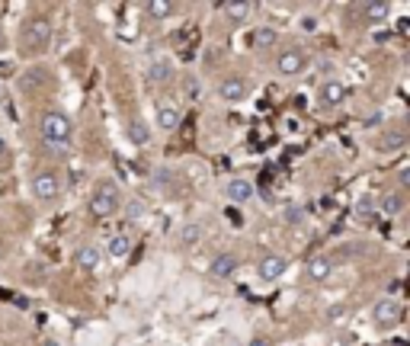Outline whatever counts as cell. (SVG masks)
<instances>
[{
    "instance_id": "cell-1",
    "label": "cell",
    "mask_w": 410,
    "mask_h": 346,
    "mask_svg": "<svg viewBox=\"0 0 410 346\" xmlns=\"http://www.w3.org/2000/svg\"><path fill=\"white\" fill-rule=\"evenodd\" d=\"M52 32H55V26H52L49 16H32V20H26L20 29L23 55H39V52H45L52 42Z\"/></svg>"
},
{
    "instance_id": "cell-2",
    "label": "cell",
    "mask_w": 410,
    "mask_h": 346,
    "mask_svg": "<svg viewBox=\"0 0 410 346\" xmlns=\"http://www.w3.org/2000/svg\"><path fill=\"white\" fill-rule=\"evenodd\" d=\"M39 135H42L45 148H68L74 125H71V119L64 112H45L42 122H39Z\"/></svg>"
},
{
    "instance_id": "cell-3",
    "label": "cell",
    "mask_w": 410,
    "mask_h": 346,
    "mask_svg": "<svg viewBox=\"0 0 410 346\" xmlns=\"http://www.w3.org/2000/svg\"><path fill=\"white\" fill-rule=\"evenodd\" d=\"M119 208H122V196H119L116 183H109V180L97 183V189L90 196V212L97 218H112V215H119Z\"/></svg>"
},
{
    "instance_id": "cell-4",
    "label": "cell",
    "mask_w": 410,
    "mask_h": 346,
    "mask_svg": "<svg viewBox=\"0 0 410 346\" xmlns=\"http://www.w3.org/2000/svg\"><path fill=\"white\" fill-rule=\"evenodd\" d=\"M401 318H404V305L391 295L378 298L375 305H372V321H375L378 327H394V324H401Z\"/></svg>"
},
{
    "instance_id": "cell-5",
    "label": "cell",
    "mask_w": 410,
    "mask_h": 346,
    "mask_svg": "<svg viewBox=\"0 0 410 346\" xmlns=\"http://www.w3.org/2000/svg\"><path fill=\"white\" fill-rule=\"evenodd\" d=\"M32 193H35V199H39V202H55L58 196H61V177H58L55 170L35 173Z\"/></svg>"
},
{
    "instance_id": "cell-6",
    "label": "cell",
    "mask_w": 410,
    "mask_h": 346,
    "mask_svg": "<svg viewBox=\"0 0 410 346\" xmlns=\"http://www.w3.org/2000/svg\"><path fill=\"white\" fill-rule=\"evenodd\" d=\"M215 90H218V100H224V103H243L251 87H247V80H243L241 74H228L218 80Z\"/></svg>"
},
{
    "instance_id": "cell-7",
    "label": "cell",
    "mask_w": 410,
    "mask_h": 346,
    "mask_svg": "<svg viewBox=\"0 0 410 346\" xmlns=\"http://www.w3.org/2000/svg\"><path fill=\"white\" fill-rule=\"evenodd\" d=\"M305 52L301 49H282L279 52V58H276V71H279V77H299L301 71H305Z\"/></svg>"
},
{
    "instance_id": "cell-8",
    "label": "cell",
    "mask_w": 410,
    "mask_h": 346,
    "mask_svg": "<svg viewBox=\"0 0 410 346\" xmlns=\"http://www.w3.org/2000/svg\"><path fill=\"white\" fill-rule=\"evenodd\" d=\"M289 270V260H285L282 253H263L257 263V273L260 279H266V282H272V279H282V273Z\"/></svg>"
},
{
    "instance_id": "cell-9",
    "label": "cell",
    "mask_w": 410,
    "mask_h": 346,
    "mask_svg": "<svg viewBox=\"0 0 410 346\" xmlns=\"http://www.w3.org/2000/svg\"><path fill=\"white\" fill-rule=\"evenodd\" d=\"M330 273H334V260L327 253H314L311 260L305 263V279L308 282H324V279H330Z\"/></svg>"
},
{
    "instance_id": "cell-10",
    "label": "cell",
    "mask_w": 410,
    "mask_h": 346,
    "mask_svg": "<svg viewBox=\"0 0 410 346\" xmlns=\"http://www.w3.org/2000/svg\"><path fill=\"white\" fill-rule=\"evenodd\" d=\"M237 266H241V260H237V253H231V250H224V253H215L209 263V273L212 279H231L237 273Z\"/></svg>"
},
{
    "instance_id": "cell-11",
    "label": "cell",
    "mask_w": 410,
    "mask_h": 346,
    "mask_svg": "<svg viewBox=\"0 0 410 346\" xmlns=\"http://www.w3.org/2000/svg\"><path fill=\"white\" fill-rule=\"evenodd\" d=\"M343 100H346V87H343V80H324L320 83V106H324V109H337Z\"/></svg>"
},
{
    "instance_id": "cell-12",
    "label": "cell",
    "mask_w": 410,
    "mask_h": 346,
    "mask_svg": "<svg viewBox=\"0 0 410 346\" xmlns=\"http://www.w3.org/2000/svg\"><path fill=\"white\" fill-rule=\"evenodd\" d=\"M100 263H103V250L93 247V244H87V247H80L74 253V266H77V270H84V273L100 270Z\"/></svg>"
},
{
    "instance_id": "cell-13",
    "label": "cell",
    "mask_w": 410,
    "mask_h": 346,
    "mask_svg": "<svg viewBox=\"0 0 410 346\" xmlns=\"http://www.w3.org/2000/svg\"><path fill=\"white\" fill-rule=\"evenodd\" d=\"M174 80V64L167 61V58H154L151 68H147V83H154V87H164V83Z\"/></svg>"
},
{
    "instance_id": "cell-14",
    "label": "cell",
    "mask_w": 410,
    "mask_h": 346,
    "mask_svg": "<svg viewBox=\"0 0 410 346\" xmlns=\"http://www.w3.org/2000/svg\"><path fill=\"white\" fill-rule=\"evenodd\" d=\"M362 16H366L368 26H378L391 16V4L388 0H368V4H362Z\"/></svg>"
},
{
    "instance_id": "cell-15",
    "label": "cell",
    "mask_w": 410,
    "mask_h": 346,
    "mask_svg": "<svg viewBox=\"0 0 410 346\" xmlns=\"http://www.w3.org/2000/svg\"><path fill=\"white\" fill-rule=\"evenodd\" d=\"M251 45H253V49H260V52L276 49V45H279V32L272 26H257L251 32Z\"/></svg>"
},
{
    "instance_id": "cell-16",
    "label": "cell",
    "mask_w": 410,
    "mask_h": 346,
    "mask_svg": "<svg viewBox=\"0 0 410 346\" xmlns=\"http://www.w3.org/2000/svg\"><path fill=\"white\" fill-rule=\"evenodd\" d=\"M404 205H407V199H404L401 189H394V193H385L382 202H378V212L388 215V218H394V215L404 212Z\"/></svg>"
},
{
    "instance_id": "cell-17",
    "label": "cell",
    "mask_w": 410,
    "mask_h": 346,
    "mask_svg": "<svg viewBox=\"0 0 410 346\" xmlns=\"http://www.w3.org/2000/svg\"><path fill=\"white\" fill-rule=\"evenodd\" d=\"M222 10L231 23H247L253 13V4H247V0H231V4H222Z\"/></svg>"
},
{
    "instance_id": "cell-18",
    "label": "cell",
    "mask_w": 410,
    "mask_h": 346,
    "mask_svg": "<svg viewBox=\"0 0 410 346\" xmlns=\"http://www.w3.org/2000/svg\"><path fill=\"white\" fill-rule=\"evenodd\" d=\"M126 138L132 141V145H147V141H151V125H147L145 119H132V122L126 125Z\"/></svg>"
},
{
    "instance_id": "cell-19",
    "label": "cell",
    "mask_w": 410,
    "mask_h": 346,
    "mask_svg": "<svg viewBox=\"0 0 410 346\" xmlns=\"http://www.w3.org/2000/svg\"><path fill=\"white\" fill-rule=\"evenodd\" d=\"M183 122V112L176 109V106H160L157 109V125L164 129V132H176Z\"/></svg>"
},
{
    "instance_id": "cell-20",
    "label": "cell",
    "mask_w": 410,
    "mask_h": 346,
    "mask_svg": "<svg viewBox=\"0 0 410 346\" xmlns=\"http://www.w3.org/2000/svg\"><path fill=\"white\" fill-rule=\"evenodd\" d=\"M141 10H145L147 20H167V16L176 13V7H174V4H167V0H151V4H145Z\"/></svg>"
},
{
    "instance_id": "cell-21",
    "label": "cell",
    "mask_w": 410,
    "mask_h": 346,
    "mask_svg": "<svg viewBox=\"0 0 410 346\" xmlns=\"http://www.w3.org/2000/svg\"><path fill=\"white\" fill-rule=\"evenodd\" d=\"M224 193H228V199H231V202H251L253 186H251L247 180H241V177H237V180H231V183H228V189H224Z\"/></svg>"
},
{
    "instance_id": "cell-22",
    "label": "cell",
    "mask_w": 410,
    "mask_h": 346,
    "mask_svg": "<svg viewBox=\"0 0 410 346\" xmlns=\"http://www.w3.org/2000/svg\"><path fill=\"white\" fill-rule=\"evenodd\" d=\"M106 253H109L112 260H126V256L132 253V237H128V234H116L109 241V247H106Z\"/></svg>"
},
{
    "instance_id": "cell-23",
    "label": "cell",
    "mask_w": 410,
    "mask_h": 346,
    "mask_svg": "<svg viewBox=\"0 0 410 346\" xmlns=\"http://www.w3.org/2000/svg\"><path fill=\"white\" fill-rule=\"evenodd\" d=\"M404 145H407V135L404 132H385L382 138H378V151L382 154H394V151H401Z\"/></svg>"
},
{
    "instance_id": "cell-24",
    "label": "cell",
    "mask_w": 410,
    "mask_h": 346,
    "mask_svg": "<svg viewBox=\"0 0 410 346\" xmlns=\"http://www.w3.org/2000/svg\"><path fill=\"white\" fill-rule=\"evenodd\" d=\"M199 237H202L199 225H183V228H180V247H195Z\"/></svg>"
},
{
    "instance_id": "cell-25",
    "label": "cell",
    "mask_w": 410,
    "mask_h": 346,
    "mask_svg": "<svg viewBox=\"0 0 410 346\" xmlns=\"http://www.w3.org/2000/svg\"><path fill=\"white\" fill-rule=\"evenodd\" d=\"M42 83H45V71L35 68V71H29V74L23 77L20 87H23V90H35V87H42Z\"/></svg>"
},
{
    "instance_id": "cell-26",
    "label": "cell",
    "mask_w": 410,
    "mask_h": 346,
    "mask_svg": "<svg viewBox=\"0 0 410 346\" xmlns=\"http://www.w3.org/2000/svg\"><path fill=\"white\" fill-rule=\"evenodd\" d=\"M282 218H285V222H289V225H299L301 218H305V212H301L299 205H289V208H285V212H282Z\"/></svg>"
},
{
    "instance_id": "cell-27",
    "label": "cell",
    "mask_w": 410,
    "mask_h": 346,
    "mask_svg": "<svg viewBox=\"0 0 410 346\" xmlns=\"http://www.w3.org/2000/svg\"><path fill=\"white\" fill-rule=\"evenodd\" d=\"M356 215L368 218V215H372V199H359V205H356Z\"/></svg>"
},
{
    "instance_id": "cell-28",
    "label": "cell",
    "mask_w": 410,
    "mask_h": 346,
    "mask_svg": "<svg viewBox=\"0 0 410 346\" xmlns=\"http://www.w3.org/2000/svg\"><path fill=\"white\" fill-rule=\"evenodd\" d=\"M397 183H401V186H410V167H404V170L397 173Z\"/></svg>"
},
{
    "instance_id": "cell-29",
    "label": "cell",
    "mask_w": 410,
    "mask_h": 346,
    "mask_svg": "<svg viewBox=\"0 0 410 346\" xmlns=\"http://www.w3.org/2000/svg\"><path fill=\"white\" fill-rule=\"evenodd\" d=\"M10 157V151H7V141H4V135H0V164Z\"/></svg>"
},
{
    "instance_id": "cell-30",
    "label": "cell",
    "mask_w": 410,
    "mask_h": 346,
    "mask_svg": "<svg viewBox=\"0 0 410 346\" xmlns=\"http://www.w3.org/2000/svg\"><path fill=\"white\" fill-rule=\"evenodd\" d=\"M301 29H305V32H311V29H314V20H311V16H308V20H301Z\"/></svg>"
},
{
    "instance_id": "cell-31",
    "label": "cell",
    "mask_w": 410,
    "mask_h": 346,
    "mask_svg": "<svg viewBox=\"0 0 410 346\" xmlns=\"http://www.w3.org/2000/svg\"><path fill=\"white\" fill-rule=\"evenodd\" d=\"M251 346H270V340H263V337H257V340H251Z\"/></svg>"
},
{
    "instance_id": "cell-32",
    "label": "cell",
    "mask_w": 410,
    "mask_h": 346,
    "mask_svg": "<svg viewBox=\"0 0 410 346\" xmlns=\"http://www.w3.org/2000/svg\"><path fill=\"white\" fill-rule=\"evenodd\" d=\"M42 346H61V343H58V340H45Z\"/></svg>"
},
{
    "instance_id": "cell-33",
    "label": "cell",
    "mask_w": 410,
    "mask_h": 346,
    "mask_svg": "<svg viewBox=\"0 0 410 346\" xmlns=\"http://www.w3.org/2000/svg\"><path fill=\"white\" fill-rule=\"evenodd\" d=\"M0 106H4V87H0Z\"/></svg>"
},
{
    "instance_id": "cell-34",
    "label": "cell",
    "mask_w": 410,
    "mask_h": 346,
    "mask_svg": "<svg viewBox=\"0 0 410 346\" xmlns=\"http://www.w3.org/2000/svg\"><path fill=\"white\" fill-rule=\"evenodd\" d=\"M0 256H4V247H0Z\"/></svg>"
},
{
    "instance_id": "cell-35",
    "label": "cell",
    "mask_w": 410,
    "mask_h": 346,
    "mask_svg": "<svg viewBox=\"0 0 410 346\" xmlns=\"http://www.w3.org/2000/svg\"><path fill=\"white\" fill-rule=\"evenodd\" d=\"M0 42H4V35H0Z\"/></svg>"
}]
</instances>
